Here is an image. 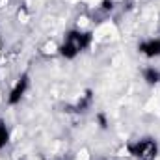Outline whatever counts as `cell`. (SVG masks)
Instances as JSON below:
<instances>
[{
  "mask_svg": "<svg viewBox=\"0 0 160 160\" xmlns=\"http://www.w3.org/2000/svg\"><path fill=\"white\" fill-rule=\"evenodd\" d=\"M91 91H86V95H80V99H78V102L75 104V110L77 112H86L89 106H91Z\"/></svg>",
  "mask_w": 160,
  "mask_h": 160,
  "instance_id": "obj_6",
  "label": "cell"
},
{
  "mask_svg": "<svg viewBox=\"0 0 160 160\" xmlns=\"http://www.w3.org/2000/svg\"><path fill=\"white\" fill-rule=\"evenodd\" d=\"M26 89H28V77L22 75L21 78L15 82V86L11 88V91H9V95H8V102H9V104H19L21 99L24 97Z\"/></svg>",
  "mask_w": 160,
  "mask_h": 160,
  "instance_id": "obj_3",
  "label": "cell"
},
{
  "mask_svg": "<svg viewBox=\"0 0 160 160\" xmlns=\"http://www.w3.org/2000/svg\"><path fill=\"white\" fill-rule=\"evenodd\" d=\"M9 142V130L4 123H0V149H4Z\"/></svg>",
  "mask_w": 160,
  "mask_h": 160,
  "instance_id": "obj_7",
  "label": "cell"
},
{
  "mask_svg": "<svg viewBox=\"0 0 160 160\" xmlns=\"http://www.w3.org/2000/svg\"><path fill=\"white\" fill-rule=\"evenodd\" d=\"M97 119H99V123H101V127H102V128L106 127V118H104L102 114H99V116H97Z\"/></svg>",
  "mask_w": 160,
  "mask_h": 160,
  "instance_id": "obj_8",
  "label": "cell"
},
{
  "mask_svg": "<svg viewBox=\"0 0 160 160\" xmlns=\"http://www.w3.org/2000/svg\"><path fill=\"white\" fill-rule=\"evenodd\" d=\"M102 8H104V9H112V2H110V0H104V2H102Z\"/></svg>",
  "mask_w": 160,
  "mask_h": 160,
  "instance_id": "obj_9",
  "label": "cell"
},
{
  "mask_svg": "<svg viewBox=\"0 0 160 160\" xmlns=\"http://www.w3.org/2000/svg\"><path fill=\"white\" fill-rule=\"evenodd\" d=\"M142 75H143V80H145L149 86H155V84L160 82V71L155 69V67H145Z\"/></svg>",
  "mask_w": 160,
  "mask_h": 160,
  "instance_id": "obj_5",
  "label": "cell"
},
{
  "mask_svg": "<svg viewBox=\"0 0 160 160\" xmlns=\"http://www.w3.org/2000/svg\"><path fill=\"white\" fill-rule=\"evenodd\" d=\"M128 151L138 160H155L158 157V143L151 138H145V140H138L136 143L128 145Z\"/></svg>",
  "mask_w": 160,
  "mask_h": 160,
  "instance_id": "obj_1",
  "label": "cell"
},
{
  "mask_svg": "<svg viewBox=\"0 0 160 160\" xmlns=\"http://www.w3.org/2000/svg\"><path fill=\"white\" fill-rule=\"evenodd\" d=\"M138 50H140V54H143L147 58H157V56H160V38L158 39L142 41L138 45Z\"/></svg>",
  "mask_w": 160,
  "mask_h": 160,
  "instance_id": "obj_4",
  "label": "cell"
},
{
  "mask_svg": "<svg viewBox=\"0 0 160 160\" xmlns=\"http://www.w3.org/2000/svg\"><path fill=\"white\" fill-rule=\"evenodd\" d=\"M91 41H93V36H91V32H82V30H71V32H67V36H65V41L63 43H67L69 47H73L77 52H82V50H86V48H89V45H91Z\"/></svg>",
  "mask_w": 160,
  "mask_h": 160,
  "instance_id": "obj_2",
  "label": "cell"
}]
</instances>
